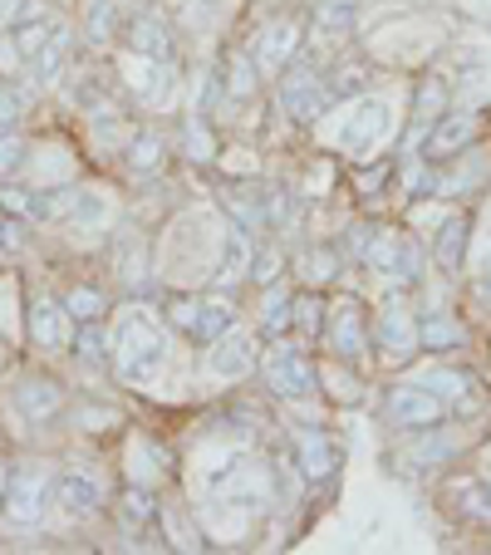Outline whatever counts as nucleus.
Segmentation results:
<instances>
[{"mask_svg": "<svg viewBox=\"0 0 491 555\" xmlns=\"http://www.w3.org/2000/svg\"><path fill=\"white\" fill-rule=\"evenodd\" d=\"M163 359H168V339H163V330H157V320L147 310H124L114 325V369L124 384L133 388H147L157 378V369H163Z\"/></svg>", "mask_w": 491, "mask_h": 555, "instance_id": "nucleus-1", "label": "nucleus"}, {"mask_svg": "<svg viewBox=\"0 0 491 555\" xmlns=\"http://www.w3.org/2000/svg\"><path fill=\"white\" fill-rule=\"evenodd\" d=\"M261 369H266V384H271L275 399H305V393L320 388V369H314L310 359H305L300 349H290V345L266 349Z\"/></svg>", "mask_w": 491, "mask_h": 555, "instance_id": "nucleus-2", "label": "nucleus"}, {"mask_svg": "<svg viewBox=\"0 0 491 555\" xmlns=\"http://www.w3.org/2000/svg\"><path fill=\"white\" fill-rule=\"evenodd\" d=\"M168 320L197 345H211L217 335L231 330V305L227 300H197V295H178L168 305Z\"/></svg>", "mask_w": 491, "mask_h": 555, "instance_id": "nucleus-3", "label": "nucleus"}, {"mask_svg": "<svg viewBox=\"0 0 491 555\" xmlns=\"http://www.w3.org/2000/svg\"><path fill=\"white\" fill-rule=\"evenodd\" d=\"M388 423L393 428H413V433H428L442 423V399L432 393L428 384H398L388 388V403H384Z\"/></svg>", "mask_w": 491, "mask_h": 555, "instance_id": "nucleus-4", "label": "nucleus"}, {"mask_svg": "<svg viewBox=\"0 0 491 555\" xmlns=\"http://www.w3.org/2000/svg\"><path fill=\"white\" fill-rule=\"evenodd\" d=\"M281 104L290 118H300V124H314V118L324 114V108L335 104V94H330V79L314 69H281Z\"/></svg>", "mask_w": 491, "mask_h": 555, "instance_id": "nucleus-5", "label": "nucleus"}, {"mask_svg": "<svg viewBox=\"0 0 491 555\" xmlns=\"http://www.w3.org/2000/svg\"><path fill=\"white\" fill-rule=\"evenodd\" d=\"M359 261H364L374 275H403V281H418L423 256H418V246L408 242V236H398V231H374Z\"/></svg>", "mask_w": 491, "mask_h": 555, "instance_id": "nucleus-6", "label": "nucleus"}, {"mask_svg": "<svg viewBox=\"0 0 491 555\" xmlns=\"http://www.w3.org/2000/svg\"><path fill=\"white\" fill-rule=\"evenodd\" d=\"M50 492H54V477L44 467H15L11 496H5V516H11L15 526H35L44 516Z\"/></svg>", "mask_w": 491, "mask_h": 555, "instance_id": "nucleus-7", "label": "nucleus"}, {"mask_svg": "<svg viewBox=\"0 0 491 555\" xmlns=\"http://www.w3.org/2000/svg\"><path fill=\"white\" fill-rule=\"evenodd\" d=\"M369 335H374V349H384V359H393V364L413 359V354H418V345H423V339H418V320H413L403 305H388V310L374 320V330H369Z\"/></svg>", "mask_w": 491, "mask_h": 555, "instance_id": "nucleus-8", "label": "nucleus"}, {"mask_svg": "<svg viewBox=\"0 0 491 555\" xmlns=\"http://www.w3.org/2000/svg\"><path fill=\"white\" fill-rule=\"evenodd\" d=\"M54 506H60L69 521H79V516H94L99 506H104V487H99V477H89L85 467H64L60 477H54Z\"/></svg>", "mask_w": 491, "mask_h": 555, "instance_id": "nucleus-9", "label": "nucleus"}, {"mask_svg": "<svg viewBox=\"0 0 491 555\" xmlns=\"http://www.w3.org/2000/svg\"><path fill=\"white\" fill-rule=\"evenodd\" d=\"M30 339L40 349H69L74 345V314L64 310V300H30Z\"/></svg>", "mask_w": 491, "mask_h": 555, "instance_id": "nucleus-10", "label": "nucleus"}, {"mask_svg": "<svg viewBox=\"0 0 491 555\" xmlns=\"http://www.w3.org/2000/svg\"><path fill=\"white\" fill-rule=\"evenodd\" d=\"M295 467H300L310 482H324V477H335V467H339V442L330 438L324 428L295 433Z\"/></svg>", "mask_w": 491, "mask_h": 555, "instance_id": "nucleus-11", "label": "nucleus"}, {"mask_svg": "<svg viewBox=\"0 0 491 555\" xmlns=\"http://www.w3.org/2000/svg\"><path fill=\"white\" fill-rule=\"evenodd\" d=\"M305 44V35H300V21H275V25H266L261 30V40H256V64H261V74H281L285 64L295 60V50Z\"/></svg>", "mask_w": 491, "mask_h": 555, "instance_id": "nucleus-12", "label": "nucleus"}, {"mask_svg": "<svg viewBox=\"0 0 491 555\" xmlns=\"http://www.w3.org/2000/svg\"><path fill=\"white\" fill-rule=\"evenodd\" d=\"M207 369H211V378H246L256 369V345L241 330H227V335H217L211 339V354H207Z\"/></svg>", "mask_w": 491, "mask_h": 555, "instance_id": "nucleus-13", "label": "nucleus"}, {"mask_svg": "<svg viewBox=\"0 0 491 555\" xmlns=\"http://www.w3.org/2000/svg\"><path fill=\"white\" fill-rule=\"evenodd\" d=\"M124 44L133 54H143V60H172V30H168V21L157 11H138L133 21H128V30H124Z\"/></svg>", "mask_w": 491, "mask_h": 555, "instance_id": "nucleus-14", "label": "nucleus"}, {"mask_svg": "<svg viewBox=\"0 0 491 555\" xmlns=\"http://www.w3.org/2000/svg\"><path fill=\"white\" fill-rule=\"evenodd\" d=\"M384 133H388V108L378 104V99H364V104L349 108V124H345V133H339V143H345L349 153H369Z\"/></svg>", "mask_w": 491, "mask_h": 555, "instance_id": "nucleus-15", "label": "nucleus"}, {"mask_svg": "<svg viewBox=\"0 0 491 555\" xmlns=\"http://www.w3.org/2000/svg\"><path fill=\"white\" fill-rule=\"evenodd\" d=\"M471 133H477V114H442L438 124H432L428 143H423V157H428V163L457 157L462 147L471 143Z\"/></svg>", "mask_w": 491, "mask_h": 555, "instance_id": "nucleus-16", "label": "nucleus"}, {"mask_svg": "<svg viewBox=\"0 0 491 555\" xmlns=\"http://www.w3.org/2000/svg\"><path fill=\"white\" fill-rule=\"evenodd\" d=\"M330 349H335L339 359H364L369 349V325H364V310H359V300L339 305L335 320H330Z\"/></svg>", "mask_w": 491, "mask_h": 555, "instance_id": "nucleus-17", "label": "nucleus"}, {"mask_svg": "<svg viewBox=\"0 0 491 555\" xmlns=\"http://www.w3.org/2000/svg\"><path fill=\"white\" fill-rule=\"evenodd\" d=\"M15 409L25 413L30 423H50L64 413V388L54 378H21L15 388Z\"/></svg>", "mask_w": 491, "mask_h": 555, "instance_id": "nucleus-18", "label": "nucleus"}, {"mask_svg": "<svg viewBox=\"0 0 491 555\" xmlns=\"http://www.w3.org/2000/svg\"><path fill=\"white\" fill-rule=\"evenodd\" d=\"M467 221L462 217H448V227L438 231V246H432V256H438L442 271H462V251H467Z\"/></svg>", "mask_w": 491, "mask_h": 555, "instance_id": "nucleus-19", "label": "nucleus"}, {"mask_svg": "<svg viewBox=\"0 0 491 555\" xmlns=\"http://www.w3.org/2000/svg\"><path fill=\"white\" fill-rule=\"evenodd\" d=\"M418 339L428 349H462V339H467V330L452 320V314H428V320H418Z\"/></svg>", "mask_w": 491, "mask_h": 555, "instance_id": "nucleus-20", "label": "nucleus"}, {"mask_svg": "<svg viewBox=\"0 0 491 555\" xmlns=\"http://www.w3.org/2000/svg\"><path fill=\"white\" fill-rule=\"evenodd\" d=\"M69 44H74V30L69 25H54L50 30V40H44V50L35 54V79H54L60 74V64H64V54H69Z\"/></svg>", "mask_w": 491, "mask_h": 555, "instance_id": "nucleus-21", "label": "nucleus"}, {"mask_svg": "<svg viewBox=\"0 0 491 555\" xmlns=\"http://www.w3.org/2000/svg\"><path fill=\"white\" fill-rule=\"evenodd\" d=\"M163 157H168V143L157 133H138L133 143H128V168L138 172V178H147V172L163 168Z\"/></svg>", "mask_w": 491, "mask_h": 555, "instance_id": "nucleus-22", "label": "nucleus"}, {"mask_svg": "<svg viewBox=\"0 0 491 555\" xmlns=\"http://www.w3.org/2000/svg\"><path fill=\"white\" fill-rule=\"evenodd\" d=\"M85 35L94 44H108L118 35V0H89L85 11Z\"/></svg>", "mask_w": 491, "mask_h": 555, "instance_id": "nucleus-23", "label": "nucleus"}, {"mask_svg": "<svg viewBox=\"0 0 491 555\" xmlns=\"http://www.w3.org/2000/svg\"><path fill=\"white\" fill-rule=\"evenodd\" d=\"M354 15H359V0H320L314 5V25L324 35H345L354 25Z\"/></svg>", "mask_w": 491, "mask_h": 555, "instance_id": "nucleus-24", "label": "nucleus"}, {"mask_svg": "<svg viewBox=\"0 0 491 555\" xmlns=\"http://www.w3.org/2000/svg\"><path fill=\"white\" fill-rule=\"evenodd\" d=\"M64 310L74 314V325H79V320H104L108 300H104V291H94V285H74V291L64 295Z\"/></svg>", "mask_w": 491, "mask_h": 555, "instance_id": "nucleus-25", "label": "nucleus"}, {"mask_svg": "<svg viewBox=\"0 0 491 555\" xmlns=\"http://www.w3.org/2000/svg\"><path fill=\"white\" fill-rule=\"evenodd\" d=\"M442 108H448V85H442V79H423L418 99H413V118H418V124H438Z\"/></svg>", "mask_w": 491, "mask_h": 555, "instance_id": "nucleus-26", "label": "nucleus"}, {"mask_svg": "<svg viewBox=\"0 0 491 555\" xmlns=\"http://www.w3.org/2000/svg\"><path fill=\"white\" fill-rule=\"evenodd\" d=\"M118 516H124V526H133V531H138V526L153 521L157 506H153V496H147V487H138V482L128 487V492L118 496Z\"/></svg>", "mask_w": 491, "mask_h": 555, "instance_id": "nucleus-27", "label": "nucleus"}, {"mask_svg": "<svg viewBox=\"0 0 491 555\" xmlns=\"http://www.w3.org/2000/svg\"><path fill=\"white\" fill-rule=\"evenodd\" d=\"M69 349H74V359H85V364H104V325H99V320H79Z\"/></svg>", "mask_w": 491, "mask_h": 555, "instance_id": "nucleus-28", "label": "nucleus"}, {"mask_svg": "<svg viewBox=\"0 0 491 555\" xmlns=\"http://www.w3.org/2000/svg\"><path fill=\"white\" fill-rule=\"evenodd\" d=\"M261 330H266V335H285V330H290V295H285V291H271V285H266Z\"/></svg>", "mask_w": 491, "mask_h": 555, "instance_id": "nucleus-29", "label": "nucleus"}, {"mask_svg": "<svg viewBox=\"0 0 491 555\" xmlns=\"http://www.w3.org/2000/svg\"><path fill=\"white\" fill-rule=\"evenodd\" d=\"M290 325H300L305 335H320L324 330V300L320 295H300V300H290Z\"/></svg>", "mask_w": 491, "mask_h": 555, "instance_id": "nucleus-30", "label": "nucleus"}, {"mask_svg": "<svg viewBox=\"0 0 491 555\" xmlns=\"http://www.w3.org/2000/svg\"><path fill=\"white\" fill-rule=\"evenodd\" d=\"M335 266H339V256L335 251H310V256H300V281L310 285H330L335 281Z\"/></svg>", "mask_w": 491, "mask_h": 555, "instance_id": "nucleus-31", "label": "nucleus"}, {"mask_svg": "<svg viewBox=\"0 0 491 555\" xmlns=\"http://www.w3.org/2000/svg\"><path fill=\"white\" fill-rule=\"evenodd\" d=\"M330 79V94L335 99H345V94H354V89H364V79H369V64L364 60H345L335 74H324Z\"/></svg>", "mask_w": 491, "mask_h": 555, "instance_id": "nucleus-32", "label": "nucleus"}, {"mask_svg": "<svg viewBox=\"0 0 491 555\" xmlns=\"http://www.w3.org/2000/svg\"><path fill=\"white\" fill-rule=\"evenodd\" d=\"M44 40H50V25L44 21H21L15 25V35H11V44H15L21 60H35V54L44 50Z\"/></svg>", "mask_w": 491, "mask_h": 555, "instance_id": "nucleus-33", "label": "nucleus"}, {"mask_svg": "<svg viewBox=\"0 0 491 555\" xmlns=\"http://www.w3.org/2000/svg\"><path fill=\"white\" fill-rule=\"evenodd\" d=\"M428 388L438 393V399H467L471 378L457 374V369H432V374H428Z\"/></svg>", "mask_w": 491, "mask_h": 555, "instance_id": "nucleus-34", "label": "nucleus"}, {"mask_svg": "<svg viewBox=\"0 0 491 555\" xmlns=\"http://www.w3.org/2000/svg\"><path fill=\"white\" fill-rule=\"evenodd\" d=\"M40 11V0H0V30H15L21 21H35Z\"/></svg>", "mask_w": 491, "mask_h": 555, "instance_id": "nucleus-35", "label": "nucleus"}, {"mask_svg": "<svg viewBox=\"0 0 491 555\" xmlns=\"http://www.w3.org/2000/svg\"><path fill=\"white\" fill-rule=\"evenodd\" d=\"M118 271H124V281L128 285H133V291H143V246H138V242H128L124 246V251H118Z\"/></svg>", "mask_w": 491, "mask_h": 555, "instance_id": "nucleus-36", "label": "nucleus"}, {"mask_svg": "<svg viewBox=\"0 0 491 555\" xmlns=\"http://www.w3.org/2000/svg\"><path fill=\"white\" fill-rule=\"evenodd\" d=\"M227 89H231V94H236V99H251V94H256V74H251V60H241V54H236V60H231Z\"/></svg>", "mask_w": 491, "mask_h": 555, "instance_id": "nucleus-37", "label": "nucleus"}, {"mask_svg": "<svg viewBox=\"0 0 491 555\" xmlns=\"http://www.w3.org/2000/svg\"><path fill=\"white\" fill-rule=\"evenodd\" d=\"M281 271H285V256H281V251H271V246H266V251L251 261V281H256V285H271Z\"/></svg>", "mask_w": 491, "mask_h": 555, "instance_id": "nucleus-38", "label": "nucleus"}, {"mask_svg": "<svg viewBox=\"0 0 491 555\" xmlns=\"http://www.w3.org/2000/svg\"><path fill=\"white\" fill-rule=\"evenodd\" d=\"M0 207L11 211V217H21V221L35 217V197L25 188H0Z\"/></svg>", "mask_w": 491, "mask_h": 555, "instance_id": "nucleus-39", "label": "nucleus"}, {"mask_svg": "<svg viewBox=\"0 0 491 555\" xmlns=\"http://www.w3.org/2000/svg\"><path fill=\"white\" fill-rule=\"evenodd\" d=\"M21 163H25V143H21V138L5 133V138H0V178H11V172L21 168Z\"/></svg>", "mask_w": 491, "mask_h": 555, "instance_id": "nucleus-40", "label": "nucleus"}, {"mask_svg": "<svg viewBox=\"0 0 491 555\" xmlns=\"http://www.w3.org/2000/svg\"><path fill=\"white\" fill-rule=\"evenodd\" d=\"M452 452H457V442H448V438H442V442H432V438H428L418 452H413V462H432V467H438V462H448Z\"/></svg>", "mask_w": 491, "mask_h": 555, "instance_id": "nucleus-41", "label": "nucleus"}, {"mask_svg": "<svg viewBox=\"0 0 491 555\" xmlns=\"http://www.w3.org/2000/svg\"><path fill=\"white\" fill-rule=\"evenodd\" d=\"M79 423L89 433H104V428H118V413L114 409H79Z\"/></svg>", "mask_w": 491, "mask_h": 555, "instance_id": "nucleus-42", "label": "nucleus"}, {"mask_svg": "<svg viewBox=\"0 0 491 555\" xmlns=\"http://www.w3.org/2000/svg\"><path fill=\"white\" fill-rule=\"evenodd\" d=\"M15 118H21V94L11 85H0V128H15Z\"/></svg>", "mask_w": 491, "mask_h": 555, "instance_id": "nucleus-43", "label": "nucleus"}, {"mask_svg": "<svg viewBox=\"0 0 491 555\" xmlns=\"http://www.w3.org/2000/svg\"><path fill=\"white\" fill-rule=\"evenodd\" d=\"M188 143H192V157H211V133H207V124H197V118L188 124Z\"/></svg>", "mask_w": 491, "mask_h": 555, "instance_id": "nucleus-44", "label": "nucleus"}, {"mask_svg": "<svg viewBox=\"0 0 491 555\" xmlns=\"http://www.w3.org/2000/svg\"><path fill=\"white\" fill-rule=\"evenodd\" d=\"M0 242H5V251H25V227H21V217L0 221Z\"/></svg>", "mask_w": 491, "mask_h": 555, "instance_id": "nucleus-45", "label": "nucleus"}, {"mask_svg": "<svg viewBox=\"0 0 491 555\" xmlns=\"http://www.w3.org/2000/svg\"><path fill=\"white\" fill-rule=\"evenodd\" d=\"M471 295H477V305H487V310H491V261L477 271V281H471Z\"/></svg>", "mask_w": 491, "mask_h": 555, "instance_id": "nucleus-46", "label": "nucleus"}, {"mask_svg": "<svg viewBox=\"0 0 491 555\" xmlns=\"http://www.w3.org/2000/svg\"><path fill=\"white\" fill-rule=\"evenodd\" d=\"M369 236H374V227H364V221H359V227H349V236H345V246L354 256H364V246H369Z\"/></svg>", "mask_w": 491, "mask_h": 555, "instance_id": "nucleus-47", "label": "nucleus"}, {"mask_svg": "<svg viewBox=\"0 0 491 555\" xmlns=\"http://www.w3.org/2000/svg\"><path fill=\"white\" fill-rule=\"evenodd\" d=\"M11 477H15V467L0 462V512H5V496H11Z\"/></svg>", "mask_w": 491, "mask_h": 555, "instance_id": "nucleus-48", "label": "nucleus"}]
</instances>
